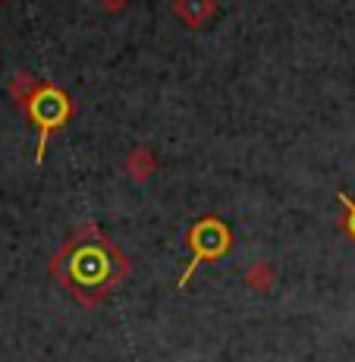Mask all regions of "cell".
<instances>
[{
	"mask_svg": "<svg viewBox=\"0 0 355 362\" xmlns=\"http://www.w3.org/2000/svg\"><path fill=\"white\" fill-rule=\"evenodd\" d=\"M0 4H4V0H0Z\"/></svg>",
	"mask_w": 355,
	"mask_h": 362,
	"instance_id": "8992f818",
	"label": "cell"
},
{
	"mask_svg": "<svg viewBox=\"0 0 355 362\" xmlns=\"http://www.w3.org/2000/svg\"><path fill=\"white\" fill-rule=\"evenodd\" d=\"M186 243H189V249H192V259L186 264L183 274L176 277V290H186V284L192 281V274L201 268V264L224 259L229 249H233V230H229V224L224 218L207 214V218H201L198 224H192Z\"/></svg>",
	"mask_w": 355,
	"mask_h": 362,
	"instance_id": "3957f363",
	"label": "cell"
},
{
	"mask_svg": "<svg viewBox=\"0 0 355 362\" xmlns=\"http://www.w3.org/2000/svg\"><path fill=\"white\" fill-rule=\"evenodd\" d=\"M173 13L179 16V23L195 29L214 16V0H173Z\"/></svg>",
	"mask_w": 355,
	"mask_h": 362,
	"instance_id": "277c9868",
	"label": "cell"
},
{
	"mask_svg": "<svg viewBox=\"0 0 355 362\" xmlns=\"http://www.w3.org/2000/svg\"><path fill=\"white\" fill-rule=\"evenodd\" d=\"M129 259L97 224H82L47 262L51 277L82 309H95L129 277Z\"/></svg>",
	"mask_w": 355,
	"mask_h": 362,
	"instance_id": "6da1fadb",
	"label": "cell"
},
{
	"mask_svg": "<svg viewBox=\"0 0 355 362\" xmlns=\"http://www.w3.org/2000/svg\"><path fill=\"white\" fill-rule=\"evenodd\" d=\"M16 98H19V104H23L29 123L38 129V151H35V164H41L44 161V151H47L51 136L54 132H60L69 120H73L76 104L60 86H54V82H32V79H25V92H19Z\"/></svg>",
	"mask_w": 355,
	"mask_h": 362,
	"instance_id": "7a4b0ae2",
	"label": "cell"
},
{
	"mask_svg": "<svg viewBox=\"0 0 355 362\" xmlns=\"http://www.w3.org/2000/svg\"><path fill=\"white\" fill-rule=\"evenodd\" d=\"M339 205L346 208V214H343V221H339V227H343V233L355 243V199L349 196V192H339Z\"/></svg>",
	"mask_w": 355,
	"mask_h": 362,
	"instance_id": "5b68a950",
	"label": "cell"
}]
</instances>
